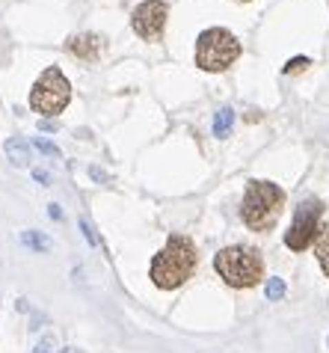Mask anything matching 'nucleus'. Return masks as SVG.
<instances>
[{"label": "nucleus", "instance_id": "ddd939ff", "mask_svg": "<svg viewBox=\"0 0 329 353\" xmlns=\"http://www.w3.org/2000/svg\"><path fill=\"white\" fill-rule=\"evenodd\" d=\"M285 291H288V288H285V279H279V276L267 279V291H264V294H267V300H270V303L282 300V297H285Z\"/></svg>", "mask_w": 329, "mask_h": 353}, {"label": "nucleus", "instance_id": "5701e85b", "mask_svg": "<svg viewBox=\"0 0 329 353\" xmlns=\"http://www.w3.org/2000/svg\"><path fill=\"white\" fill-rule=\"evenodd\" d=\"M326 347H329V339H326Z\"/></svg>", "mask_w": 329, "mask_h": 353}, {"label": "nucleus", "instance_id": "9b49d317", "mask_svg": "<svg viewBox=\"0 0 329 353\" xmlns=\"http://www.w3.org/2000/svg\"><path fill=\"white\" fill-rule=\"evenodd\" d=\"M315 256L321 261V270L329 276V223L321 225V232H317V238H315Z\"/></svg>", "mask_w": 329, "mask_h": 353}, {"label": "nucleus", "instance_id": "0eeeda50", "mask_svg": "<svg viewBox=\"0 0 329 353\" xmlns=\"http://www.w3.org/2000/svg\"><path fill=\"white\" fill-rule=\"evenodd\" d=\"M167 18H169V6L163 3V0H146V3H140L134 9L131 15V27L134 33L140 39H146V42H158L163 27H167Z\"/></svg>", "mask_w": 329, "mask_h": 353}, {"label": "nucleus", "instance_id": "2eb2a0df", "mask_svg": "<svg viewBox=\"0 0 329 353\" xmlns=\"http://www.w3.org/2000/svg\"><path fill=\"white\" fill-rule=\"evenodd\" d=\"M33 145L42 154H47V158H60V149H56V143H51V140H45V137H36L33 140Z\"/></svg>", "mask_w": 329, "mask_h": 353}, {"label": "nucleus", "instance_id": "a211bd4d", "mask_svg": "<svg viewBox=\"0 0 329 353\" xmlns=\"http://www.w3.org/2000/svg\"><path fill=\"white\" fill-rule=\"evenodd\" d=\"M89 179L92 181H110V175L104 170H98V166H89Z\"/></svg>", "mask_w": 329, "mask_h": 353}, {"label": "nucleus", "instance_id": "f8f14e48", "mask_svg": "<svg viewBox=\"0 0 329 353\" xmlns=\"http://www.w3.org/2000/svg\"><path fill=\"white\" fill-rule=\"evenodd\" d=\"M21 243H24V247H30V250H36V252H47V250H51V241H47L42 232H36V229L21 232Z\"/></svg>", "mask_w": 329, "mask_h": 353}, {"label": "nucleus", "instance_id": "20e7f679", "mask_svg": "<svg viewBox=\"0 0 329 353\" xmlns=\"http://www.w3.org/2000/svg\"><path fill=\"white\" fill-rule=\"evenodd\" d=\"M237 57H240V42L226 27H208L196 39V65L202 72H226Z\"/></svg>", "mask_w": 329, "mask_h": 353}, {"label": "nucleus", "instance_id": "dca6fc26", "mask_svg": "<svg viewBox=\"0 0 329 353\" xmlns=\"http://www.w3.org/2000/svg\"><path fill=\"white\" fill-rule=\"evenodd\" d=\"M33 353H60V345H56L54 336H45V339L33 347Z\"/></svg>", "mask_w": 329, "mask_h": 353}, {"label": "nucleus", "instance_id": "1a4fd4ad", "mask_svg": "<svg viewBox=\"0 0 329 353\" xmlns=\"http://www.w3.org/2000/svg\"><path fill=\"white\" fill-rule=\"evenodd\" d=\"M3 152H6V161L18 166V170H24V166H30V145H27L21 137H9L3 143Z\"/></svg>", "mask_w": 329, "mask_h": 353}, {"label": "nucleus", "instance_id": "f257e3e1", "mask_svg": "<svg viewBox=\"0 0 329 353\" xmlns=\"http://www.w3.org/2000/svg\"><path fill=\"white\" fill-rule=\"evenodd\" d=\"M196 268H199L196 243H193L187 234H169L167 247L151 259L149 276L158 288L172 291V288H181L184 282L196 273Z\"/></svg>", "mask_w": 329, "mask_h": 353}, {"label": "nucleus", "instance_id": "4be33fe9", "mask_svg": "<svg viewBox=\"0 0 329 353\" xmlns=\"http://www.w3.org/2000/svg\"><path fill=\"white\" fill-rule=\"evenodd\" d=\"M63 353H81V350H74V347H69V350H63Z\"/></svg>", "mask_w": 329, "mask_h": 353}, {"label": "nucleus", "instance_id": "412c9836", "mask_svg": "<svg viewBox=\"0 0 329 353\" xmlns=\"http://www.w3.org/2000/svg\"><path fill=\"white\" fill-rule=\"evenodd\" d=\"M33 175H36V181H42V184H47V172H42V170H36Z\"/></svg>", "mask_w": 329, "mask_h": 353}, {"label": "nucleus", "instance_id": "6ab92c4d", "mask_svg": "<svg viewBox=\"0 0 329 353\" xmlns=\"http://www.w3.org/2000/svg\"><path fill=\"white\" fill-rule=\"evenodd\" d=\"M47 217H51V220H63V211H60V205H47Z\"/></svg>", "mask_w": 329, "mask_h": 353}, {"label": "nucleus", "instance_id": "f3484780", "mask_svg": "<svg viewBox=\"0 0 329 353\" xmlns=\"http://www.w3.org/2000/svg\"><path fill=\"white\" fill-rule=\"evenodd\" d=\"M81 229H83V234H86V241H89L92 247H98V234H95V229L89 225V220H81Z\"/></svg>", "mask_w": 329, "mask_h": 353}, {"label": "nucleus", "instance_id": "aec40b11", "mask_svg": "<svg viewBox=\"0 0 329 353\" xmlns=\"http://www.w3.org/2000/svg\"><path fill=\"white\" fill-rule=\"evenodd\" d=\"M39 128H42V131H56V122L45 119V122H39Z\"/></svg>", "mask_w": 329, "mask_h": 353}, {"label": "nucleus", "instance_id": "f03ea898", "mask_svg": "<svg viewBox=\"0 0 329 353\" xmlns=\"http://www.w3.org/2000/svg\"><path fill=\"white\" fill-rule=\"evenodd\" d=\"M285 208V190L273 181H249L240 205V217L253 232H270Z\"/></svg>", "mask_w": 329, "mask_h": 353}, {"label": "nucleus", "instance_id": "7ed1b4c3", "mask_svg": "<svg viewBox=\"0 0 329 353\" xmlns=\"http://www.w3.org/2000/svg\"><path fill=\"white\" fill-rule=\"evenodd\" d=\"M214 270L220 273V279L231 288H253L264 279V261L255 247H226L214 256Z\"/></svg>", "mask_w": 329, "mask_h": 353}, {"label": "nucleus", "instance_id": "6e6552de", "mask_svg": "<svg viewBox=\"0 0 329 353\" xmlns=\"http://www.w3.org/2000/svg\"><path fill=\"white\" fill-rule=\"evenodd\" d=\"M65 51L77 60H86V63H95L104 51V39L98 33H77V36H69L65 42Z\"/></svg>", "mask_w": 329, "mask_h": 353}, {"label": "nucleus", "instance_id": "9d476101", "mask_svg": "<svg viewBox=\"0 0 329 353\" xmlns=\"http://www.w3.org/2000/svg\"><path fill=\"white\" fill-rule=\"evenodd\" d=\"M231 128H235V110H231V107H220L214 113V137L226 140L231 134Z\"/></svg>", "mask_w": 329, "mask_h": 353}, {"label": "nucleus", "instance_id": "4468645a", "mask_svg": "<svg viewBox=\"0 0 329 353\" xmlns=\"http://www.w3.org/2000/svg\"><path fill=\"white\" fill-rule=\"evenodd\" d=\"M308 65H312V60H308V57H294V60L285 63L282 72H285V74H299V72H306Z\"/></svg>", "mask_w": 329, "mask_h": 353}, {"label": "nucleus", "instance_id": "423d86ee", "mask_svg": "<svg viewBox=\"0 0 329 353\" xmlns=\"http://www.w3.org/2000/svg\"><path fill=\"white\" fill-rule=\"evenodd\" d=\"M321 217H323V202L321 199H303L294 211L291 229L285 232V247L294 252H303L315 243L317 232H321Z\"/></svg>", "mask_w": 329, "mask_h": 353}, {"label": "nucleus", "instance_id": "39448f33", "mask_svg": "<svg viewBox=\"0 0 329 353\" xmlns=\"http://www.w3.org/2000/svg\"><path fill=\"white\" fill-rule=\"evenodd\" d=\"M72 101V83L69 77L63 74V68L56 65H47L42 74H39V81L33 83L30 90V107L36 113H42L45 119H51V116L63 113L65 107Z\"/></svg>", "mask_w": 329, "mask_h": 353}]
</instances>
